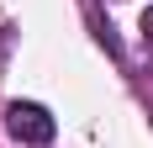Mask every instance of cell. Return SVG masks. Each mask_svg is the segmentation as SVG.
Masks as SVG:
<instances>
[{
	"label": "cell",
	"instance_id": "6da1fadb",
	"mask_svg": "<svg viewBox=\"0 0 153 148\" xmlns=\"http://www.w3.org/2000/svg\"><path fill=\"white\" fill-rule=\"evenodd\" d=\"M100 43L116 53L127 74L153 79V0H95Z\"/></svg>",
	"mask_w": 153,
	"mask_h": 148
},
{
	"label": "cell",
	"instance_id": "7a4b0ae2",
	"mask_svg": "<svg viewBox=\"0 0 153 148\" xmlns=\"http://www.w3.org/2000/svg\"><path fill=\"white\" fill-rule=\"evenodd\" d=\"M5 132H11L16 143H27V148H48L58 127H53V111H48V106L11 101V106H5Z\"/></svg>",
	"mask_w": 153,
	"mask_h": 148
}]
</instances>
